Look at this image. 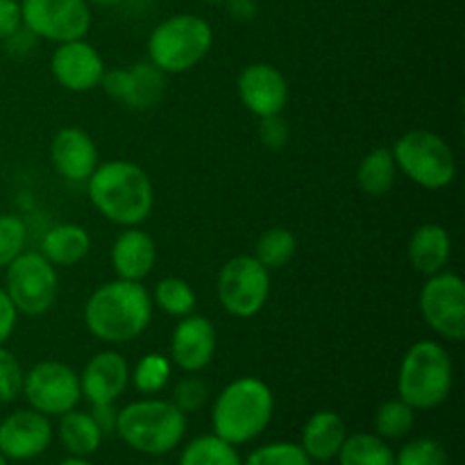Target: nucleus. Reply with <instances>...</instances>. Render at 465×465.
Returning <instances> with one entry per match:
<instances>
[{
  "instance_id": "obj_16",
  "label": "nucleus",
  "mask_w": 465,
  "mask_h": 465,
  "mask_svg": "<svg viewBox=\"0 0 465 465\" xmlns=\"http://www.w3.org/2000/svg\"><path fill=\"white\" fill-rule=\"evenodd\" d=\"M50 71L59 86L71 94H86V91L98 89L107 68L95 45H91L86 39H75L57 44L50 57Z\"/></svg>"
},
{
  "instance_id": "obj_8",
  "label": "nucleus",
  "mask_w": 465,
  "mask_h": 465,
  "mask_svg": "<svg viewBox=\"0 0 465 465\" xmlns=\"http://www.w3.org/2000/svg\"><path fill=\"white\" fill-rule=\"evenodd\" d=\"M3 289L18 313L30 318L44 316L57 300V268L39 250H25L5 268Z\"/></svg>"
},
{
  "instance_id": "obj_31",
  "label": "nucleus",
  "mask_w": 465,
  "mask_h": 465,
  "mask_svg": "<svg viewBox=\"0 0 465 465\" xmlns=\"http://www.w3.org/2000/svg\"><path fill=\"white\" fill-rule=\"evenodd\" d=\"M413 422L416 411L400 398L384 402L375 413V431L384 440L404 439L413 430Z\"/></svg>"
},
{
  "instance_id": "obj_23",
  "label": "nucleus",
  "mask_w": 465,
  "mask_h": 465,
  "mask_svg": "<svg viewBox=\"0 0 465 465\" xmlns=\"http://www.w3.org/2000/svg\"><path fill=\"white\" fill-rule=\"evenodd\" d=\"M39 252L54 268H73L89 257L91 236L86 227L75 225V223H62L45 232Z\"/></svg>"
},
{
  "instance_id": "obj_32",
  "label": "nucleus",
  "mask_w": 465,
  "mask_h": 465,
  "mask_svg": "<svg viewBox=\"0 0 465 465\" xmlns=\"http://www.w3.org/2000/svg\"><path fill=\"white\" fill-rule=\"evenodd\" d=\"M243 465H313V461L300 448V443L277 440V443H266L252 450Z\"/></svg>"
},
{
  "instance_id": "obj_3",
  "label": "nucleus",
  "mask_w": 465,
  "mask_h": 465,
  "mask_svg": "<svg viewBox=\"0 0 465 465\" xmlns=\"http://www.w3.org/2000/svg\"><path fill=\"white\" fill-rule=\"evenodd\" d=\"M272 413H275V395L271 386L259 377H236L213 400V434L239 448L266 431Z\"/></svg>"
},
{
  "instance_id": "obj_35",
  "label": "nucleus",
  "mask_w": 465,
  "mask_h": 465,
  "mask_svg": "<svg viewBox=\"0 0 465 465\" xmlns=\"http://www.w3.org/2000/svg\"><path fill=\"white\" fill-rule=\"evenodd\" d=\"M395 465H448V452L434 439H416L395 454Z\"/></svg>"
},
{
  "instance_id": "obj_26",
  "label": "nucleus",
  "mask_w": 465,
  "mask_h": 465,
  "mask_svg": "<svg viewBox=\"0 0 465 465\" xmlns=\"http://www.w3.org/2000/svg\"><path fill=\"white\" fill-rule=\"evenodd\" d=\"M339 465H395V452L381 436L359 431L345 439L336 454Z\"/></svg>"
},
{
  "instance_id": "obj_22",
  "label": "nucleus",
  "mask_w": 465,
  "mask_h": 465,
  "mask_svg": "<svg viewBox=\"0 0 465 465\" xmlns=\"http://www.w3.org/2000/svg\"><path fill=\"white\" fill-rule=\"evenodd\" d=\"M450 252H452V239L439 223H425L409 239V262L425 277L445 271Z\"/></svg>"
},
{
  "instance_id": "obj_4",
  "label": "nucleus",
  "mask_w": 465,
  "mask_h": 465,
  "mask_svg": "<svg viewBox=\"0 0 465 465\" xmlns=\"http://www.w3.org/2000/svg\"><path fill=\"white\" fill-rule=\"evenodd\" d=\"M186 427V416L171 400H136L116 416V434L123 443L148 457L173 452L184 440Z\"/></svg>"
},
{
  "instance_id": "obj_19",
  "label": "nucleus",
  "mask_w": 465,
  "mask_h": 465,
  "mask_svg": "<svg viewBox=\"0 0 465 465\" xmlns=\"http://www.w3.org/2000/svg\"><path fill=\"white\" fill-rule=\"evenodd\" d=\"M130 384V366L116 350H103L80 372L82 398L89 404H114Z\"/></svg>"
},
{
  "instance_id": "obj_10",
  "label": "nucleus",
  "mask_w": 465,
  "mask_h": 465,
  "mask_svg": "<svg viewBox=\"0 0 465 465\" xmlns=\"http://www.w3.org/2000/svg\"><path fill=\"white\" fill-rule=\"evenodd\" d=\"M418 307L422 321L439 339L450 343L465 339V284L457 272L440 271L427 277Z\"/></svg>"
},
{
  "instance_id": "obj_29",
  "label": "nucleus",
  "mask_w": 465,
  "mask_h": 465,
  "mask_svg": "<svg viewBox=\"0 0 465 465\" xmlns=\"http://www.w3.org/2000/svg\"><path fill=\"white\" fill-rule=\"evenodd\" d=\"M173 363L166 354L148 352L136 361V366L130 371V381L141 395H157L171 381Z\"/></svg>"
},
{
  "instance_id": "obj_5",
  "label": "nucleus",
  "mask_w": 465,
  "mask_h": 465,
  "mask_svg": "<svg viewBox=\"0 0 465 465\" xmlns=\"http://www.w3.org/2000/svg\"><path fill=\"white\" fill-rule=\"evenodd\" d=\"M454 368L439 341H418L404 352L398 375V395L413 411L440 407L452 393Z\"/></svg>"
},
{
  "instance_id": "obj_41",
  "label": "nucleus",
  "mask_w": 465,
  "mask_h": 465,
  "mask_svg": "<svg viewBox=\"0 0 465 465\" xmlns=\"http://www.w3.org/2000/svg\"><path fill=\"white\" fill-rule=\"evenodd\" d=\"M230 5V12L236 18H252L254 16V3L252 0H227Z\"/></svg>"
},
{
  "instance_id": "obj_43",
  "label": "nucleus",
  "mask_w": 465,
  "mask_h": 465,
  "mask_svg": "<svg viewBox=\"0 0 465 465\" xmlns=\"http://www.w3.org/2000/svg\"><path fill=\"white\" fill-rule=\"evenodd\" d=\"M59 465H94V463H91L86 457H68V459H64Z\"/></svg>"
},
{
  "instance_id": "obj_33",
  "label": "nucleus",
  "mask_w": 465,
  "mask_h": 465,
  "mask_svg": "<svg viewBox=\"0 0 465 465\" xmlns=\"http://www.w3.org/2000/svg\"><path fill=\"white\" fill-rule=\"evenodd\" d=\"M27 227L14 213H0V268H7L21 252H25Z\"/></svg>"
},
{
  "instance_id": "obj_20",
  "label": "nucleus",
  "mask_w": 465,
  "mask_h": 465,
  "mask_svg": "<svg viewBox=\"0 0 465 465\" xmlns=\"http://www.w3.org/2000/svg\"><path fill=\"white\" fill-rule=\"evenodd\" d=\"M157 263V243L139 227H123L112 245V268L118 280L143 282Z\"/></svg>"
},
{
  "instance_id": "obj_12",
  "label": "nucleus",
  "mask_w": 465,
  "mask_h": 465,
  "mask_svg": "<svg viewBox=\"0 0 465 465\" xmlns=\"http://www.w3.org/2000/svg\"><path fill=\"white\" fill-rule=\"evenodd\" d=\"M21 395L35 411L59 418L80 404V375L62 361H39L23 377Z\"/></svg>"
},
{
  "instance_id": "obj_9",
  "label": "nucleus",
  "mask_w": 465,
  "mask_h": 465,
  "mask_svg": "<svg viewBox=\"0 0 465 465\" xmlns=\"http://www.w3.org/2000/svg\"><path fill=\"white\" fill-rule=\"evenodd\" d=\"M216 293L230 316H257L271 298V271L248 254L232 257L218 272Z\"/></svg>"
},
{
  "instance_id": "obj_46",
  "label": "nucleus",
  "mask_w": 465,
  "mask_h": 465,
  "mask_svg": "<svg viewBox=\"0 0 465 465\" xmlns=\"http://www.w3.org/2000/svg\"><path fill=\"white\" fill-rule=\"evenodd\" d=\"M150 465H159V463H150Z\"/></svg>"
},
{
  "instance_id": "obj_45",
  "label": "nucleus",
  "mask_w": 465,
  "mask_h": 465,
  "mask_svg": "<svg viewBox=\"0 0 465 465\" xmlns=\"http://www.w3.org/2000/svg\"><path fill=\"white\" fill-rule=\"evenodd\" d=\"M0 465H9V461L3 457V454H0Z\"/></svg>"
},
{
  "instance_id": "obj_28",
  "label": "nucleus",
  "mask_w": 465,
  "mask_h": 465,
  "mask_svg": "<svg viewBox=\"0 0 465 465\" xmlns=\"http://www.w3.org/2000/svg\"><path fill=\"white\" fill-rule=\"evenodd\" d=\"M298 252V239L286 227H272L259 236L252 257L268 271H280Z\"/></svg>"
},
{
  "instance_id": "obj_44",
  "label": "nucleus",
  "mask_w": 465,
  "mask_h": 465,
  "mask_svg": "<svg viewBox=\"0 0 465 465\" xmlns=\"http://www.w3.org/2000/svg\"><path fill=\"white\" fill-rule=\"evenodd\" d=\"M200 3H209V5H221V3H227V0H200Z\"/></svg>"
},
{
  "instance_id": "obj_15",
  "label": "nucleus",
  "mask_w": 465,
  "mask_h": 465,
  "mask_svg": "<svg viewBox=\"0 0 465 465\" xmlns=\"http://www.w3.org/2000/svg\"><path fill=\"white\" fill-rule=\"evenodd\" d=\"M50 418L35 409H18L0 420V454L7 461H30L53 443Z\"/></svg>"
},
{
  "instance_id": "obj_37",
  "label": "nucleus",
  "mask_w": 465,
  "mask_h": 465,
  "mask_svg": "<svg viewBox=\"0 0 465 465\" xmlns=\"http://www.w3.org/2000/svg\"><path fill=\"white\" fill-rule=\"evenodd\" d=\"M259 136H262V143L266 148L280 150L284 148L286 141H289V127L282 121L280 116L262 118V125H259Z\"/></svg>"
},
{
  "instance_id": "obj_2",
  "label": "nucleus",
  "mask_w": 465,
  "mask_h": 465,
  "mask_svg": "<svg viewBox=\"0 0 465 465\" xmlns=\"http://www.w3.org/2000/svg\"><path fill=\"white\" fill-rule=\"evenodd\" d=\"M91 204L118 227H139L154 207V186L148 173L127 159L98 163L86 180Z\"/></svg>"
},
{
  "instance_id": "obj_11",
  "label": "nucleus",
  "mask_w": 465,
  "mask_h": 465,
  "mask_svg": "<svg viewBox=\"0 0 465 465\" xmlns=\"http://www.w3.org/2000/svg\"><path fill=\"white\" fill-rule=\"evenodd\" d=\"M21 18L35 39L50 44L84 39L94 21L86 0H21Z\"/></svg>"
},
{
  "instance_id": "obj_38",
  "label": "nucleus",
  "mask_w": 465,
  "mask_h": 465,
  "mask_svg": "<svg viewBox=\"0 0 465 465\" xmlns=\"http://www.w3.org/2000/svg\"><path fill=\"white\" fill-rule=\"evenodd\" d=\"M21 27V0H0V41H7Z\"/></svg>"
},
{
  "instance_id": "obj_24",
  "label": "nucleus",
  "mask_w": 465,
  "mask_h": 465,
  "mask_svg": "<svg viewBox=\"0 0 465 465\" xmlns=\"http://www.w3.org/2000/svg\"><path fill=\"white\" fill-rule=\"evenodd\" d=\"M57 436L71 457H91V454L98 452L104 439L91 413L77 411V409H71L64 416H59Z\"/></svg>"
},
{
  "instance_id": "obj_17",
  "label": "nucleus",
  "mask_w": 465,
  "mask_h": 465,
  "mask_svg": "<svg viewBox=\"0 0 465 465\" xmlns=\"http://www.w3.org/2000/svg\"><path fill=\"white\" fill-rule=\"evenodd\" d=\"M218 336L212 321L200 313L180 318L171 336V363L184 372H200L213 361Z\"/></svg>"
},
{
  "instance_id": "obj_25",
  "label": "nucleus",
  "mask_w": 465,
  "mask_h": 465,
  "mask_svg": "<svg viewBox=\"0 0 465 465\" xmlns=\"http://www.w3.org/2000/svg\"><path fill=\"white\" fill-rule=\"evenodd\" d=\"M398 180V166L391 148H375L361 159L357 168V186L371 198L389 193Z\"/></svg>"
},
{
  "instance_id": "obj_13",
  "label": "nucleus",
  "mask_w": 465,
  "mask_h": 465,
  "mask_svg": "<svg viewBox=\"0 0 465 465\" xmlns=\"http://www.w3.org/2000/svg\"><path fill=\"white\" fill-rule=\"evenodd\" d=\"M100 86L116 103L143 112V109H153L154 104H159L163 91H166V75L150 62H139L127 68L104 71Z\"/></svg>"
},
{
  "instance_id": "obj_34",
  "label": "nucleus",
  "mask_w": 465,
  "mask_h": 465,
  "mask_svg": "<svg viewBox=\"0 0 465 465\" xmlns=\"http://www.w3.org/2000/svg\"><path fill=\"white\" fill-rule=\"evenodd\" d=\"M171 402L175 404L184 416L198 413L200 409L207 407L209 402L207 384H204V380H200L198 372H186V377H182L175 384V389H173Z\"/></svg>"
},
{
  "instance_id": "obj_27",
  "label": "nucleus",
  "mask_w": 465,
  "mask_h": 465,
  "mask_svg": "<svg viewBox=\"0 0 465 465\" xmlns=\"http://www.w3.org/2000/svg\"><path fill=\"white\" fill-rule=\"evenodd\" d=\"M180 465H243V459L236 452V445L218 439L216 434H204L186 443Z\"/></svg>"
},
{
  "instance_id": "obj_42",
  "label": "nucleus",
  "mask_w": 465,
  "mask_h": 465,
  "mask_svg": "<svg viewBox=\"0 0 465 465\" xmlns=\"http://www.w3.org/2000/svg\"><path fill=\"white\" fill-rule=\"evenodd\" d=\"M89 5H98V7H118V5H123L125 0H86Z\"/></svg>"
},
{
  "instance_id": "obj_1",
  "label": "nucleus",
  "mask_w": 465,
  "mask_h": 465,
  "mask_svg": "<svg viewBox=\"0 0 465 465\" xmlns=\"http://www.w3.org/2000/svg\"><path fill=\"white\" fill-rule=\"evenodd\" d=\"M153 295L141 282L112 280L98 286L84 304V325L107 345L139 339L153 321Z\"/></svg>"
},
{
  "instance_id": "obj_39",
  "label": "nucleus",
  "mask_w": 465,
  "mask_h": 465,
  "mask_svg": "<svg viewBox=\"0 0 465 465\" xmlns=\"http://www.w3.org/2000/svg\"><path fill=\"white\" fill-rule=\"evenodd\" d=\"M16 321H18V312L16 307L9 300L7 291L0 286V345L7 343L12 339L14 330H16Z\"/></svg>"
},
{
  "instance_id": "obj_7",
  "label": "nucleus",
  "mask_w": 465,
  "mask_h": 465,
  "mask_svg": "<svg viewBox=\"0 0 465 465\" xmlns=\"http://www.w3.org/2000/svg\"><path fill=\"white\" fill-rule=\"evenodd\" d=\"M398 173L427 191L448 189L457 177V157L448 141L430 130L404 132L391 148Z\"/></svg>"
},
{
  "instance_id": "obj_36",
  "label": "nucleus",
  "mask_w": 465,
  "mask_h": 465,
  "mask_svg": "<svg viewBox=\"0 0 465 465\" xmlns=\"http://www.w3.org/2000/svg\"><path fill=\"white\" fill-rule=\"evenodd\" d=\"M25 371L18 363L16 354L0 345V404H9L23 393Z\"/></svg>"
},
{
  "instance_id": "obj_30",
  "label": "nucleus",
  "mask_w": 465,
  "mask_h": 465,
  "mask_svg": "<svg viewBox=\"0 0 465 465\" xmlns=\"http://www.w3.org/2000/svg\"><path fill=\"white\" fill-rule=\"evenodd\" d=\"M153 304H157L166 316L184 318L195 312V291L182 277H163L154 286Z\"/></svg>"
},
{
  "instance_id": "obj_21",
  "label": "nucleus",
  "mask_w": 465,
  "mask_h": 465,
  "mask_svg": "<svg viewBox=\"0 0 465 465\" xmlns=\"http://www.w3.org/2000/svg\"><path fill=\"white\" fill-rule=\"evenodd\" d=\"M348 439V430L339 413L316 411L302 427L300 448L307 452L313 463H327L336 459Z\"/></svg>"
},
{
  "instance_id": "obj_40",
  "label": "nucleus",
  "mask_w": 465,
  "mask_h": 465,
  "mask_svg": "<svg viewBox=\"0 0 465 465\" xmlns=\"http://www.w3.org/2000/svg\"><path fill=\"white\" fill-rule=\"evenodd\" d=\"M91 418L95 420V425L100 427L104 436L114 434L116 431V416L118 409L114 404H91Z\"/></svg>"
},
{
  "instance_id": "obj_6",
  "label": "nucleus",
  "mask_w": 465,
  "mask_h": 465,
  "mask_svg": "<svg viewBox=\"0 0 465 465\" xmlns=\"http://www.w3.org/2000/svg\"><path fill=\"white\" fill-rule=\"evenodd\" d=\"M213 45L212 23L195 14H173L148 36V62L163 75H182L198 66Z\"/></svg>"
},
{
  "instance_id": "obj_18",
  "label": "nucleus",
  "mask_w": 465,
  "mask_h": 465,
  "mask_svg": "<svg viewBox=\"0 0 465 465\" xmlns=\"http://www.w3.org/2000/svg\"><path fill=\"white\" fill-rule=\"evenodd\" d=\"M50 162L54 173L73 184H86L98 168L100 157L95 141L80 127H62L50 141Z\"/></svg>"
},
{
  "instance_id": "obj_14",
  "label": "nucleus",
  "mask_w": 465,
  "mask_h": 465,
  "mask_svg": "<svg viewBox=\"0 0 465 465\" xmlns=\"http://www.w3.org/2000/svg\"><path fill=\"white\" fill-rule=\"evenodd\" d=\"M239 100L257 118L280 116L289 104V82L272 64H248L236 80Z\"/></svg>"
}]
</instances>
